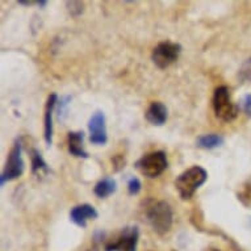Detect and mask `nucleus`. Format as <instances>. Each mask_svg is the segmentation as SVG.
Wrapping results in <instances>:
<instances>
[{
	"label": "nucleus",
	"mask_w": 251,
	"mask_h": 251,
	"mask_svg": "<svg viewBox=\"0 0 251 251\" xmlns=\"http://www.w3.org/2000/svg\"><path fill=\"white\" fill-rule=\"evenodd\" d=\"M208 174L200 166H194L181 173L175 180V187L183 200H188L194 196L199 187L205 183Z\"/></svg>",
	"instance_id": "f257e3e1"
},
{
	"label": "nucleus",
	"mask_w": 251,
	"mask_h": 251,
	"mask_svg": "<svg viewBox=\"0 0 251 251\" xmlns=\"http://www.w3.org/2000/svg\"><path fill=\"white\" fill-rule=\"evenodd\" d=\"M146 217L156 234L163 235L173 225V210L166 201H154L146 210Z\"/></svg>",
	"instance_id": "f03ea898"
},
{
	"label": "nucleus",
	"mask_w": 251,
	"mask_h": 251,
	"mask_svg": "<svg viewBox=\"0 0 251 251\" xmlns=\"http://www.w3.org/2000/svg\"><path fill=\"white\" fill-rule=\"evenodd\" d=\"M214 113L218 119L224 121H231L238 116L239 107L231 103L229 88L226 86L217 87L213 95Z\"/></svg>",
	"instance_id": "7ed1b4c3"
},
{
	"label": "nucleus",
	"mask_w": 251,
	"mask_h": 251,
	"mask_svg": "<svg viewBox=\"0 0 251 251\" xmlns=\"http://www.w3.org/2000/svg\"><path fill=\"white\" fill-rule=\"evenodd\" d=\"M136 166L145 176L156 177L167 169V156L163 151L150 152L142 156Z\"/></svg>",
	"instance_id": "20e7f679"
},
{
	"label": "nucleus",
	"mask_w": 251,
	"mask_h": 251,
	"mask_svg": "<svg viewBox=\"0 0 251 251\" xmlns=\"http://www.w3.org/2000/svg\"><path fill=\"white\" fill-rule=\"evenodd\" d=\"M181 51V46L179 44L171 41H163L154 48L152 50V62L156 67L166 69L176 61Z\"/></svg>",
	"instance_id": "39448f33"
},
{
	"label": "nucleus",
	"mask_w": 251,
	"mask_h": 251,
	"mask_svg": "<svg viewBox=\"0 0 251 251\" xmlns=\"http://www.w3.org/2000/svg\"><path fill=\"white\" fill-rule=\"evenodd\" d=\"M23 173H24V161L21 156V144L17 141L11 149L8 158H7L4 171L1 174V184H4L5 181L20 177Z\"/></svg>",
	"instance_id": "423d86ee"
},
{
	"label": "nucleus",
	"mask_w": 251,
	"mask_h": 251,
	"mask_svg": "<svg viewBox=\"0 0 251 251\" xmlns=\"http://www.w3.org/2000/svg\"><path fill=\"white\" fill-rule=\"evenodd\" d=\"M140 231L137 226L125 227L113 242L107 243L105 251H136Z\"/></svg>",
	"instance_id": "0eeeda50"
},
{
	"label": "nucleus",
	"mask_w": 251,
	"mask_h": 251,
	"mask_svg": "<svg viewBox=\"0 0 251 251\" xmlns=\"http://www.w3.org/2000/svg\"><path fill=\"white\" fill-rule=\"evenodd\" d=\"M88 129H90L91 137L90 140L92 144L104 145L107 142V128H105V116L101 112H96L92 116L88 123Z\"/></svg>",
	"instance_id": "6e6552de"
},
{
	"label": "nucleus",
	"mask_w": 251,
	"mask_h": 251,
	"mask_svg": "<svg viewBox=\"0 0 251 251\" xmlns=\"http://www.w3.org/2000/svg\"><path fill=\"white\" fill-rule=\"evenodd\" d=\"M96 217H98V210L90 204H82V205L75 206L70 213L71 221L82 227H86L87 220H94Z\"/></svg>",
	"instance_id": "1a4fd4ad"
},
{
	"label": "nucleus",
	"mask_w": 251,
	"mask_h": 251,
	"mask_svg": "<svg viewBox=\"0 0 251 251\" xmlns=\"http://www.w3.org/2000/svg\"><path fill=\"white\" fill-rule=\"evenodd\" d=\"M146 120L152 125L161 126L167 120V108L161 101H154L146 111Z\"/></svg>",
	"instance_id": "9d476101"
},
{
	"label": "nucleus",
	"mask_w": 251,
	"mask_h": 251,
	"mask_svg": "<svg viewBox=\"0 0 251 251\" xmlns=\"http://www.w3.org/2000/svg\"><path fill=\"white\" fill-rule=\"evenodd\" d=\"M58 103V98L55 94H51L48 98V101H46L45 105V123H44V126H45V133H44V137H45V141L48 145H51V136H53V124H51V115H53V111L55 105Z\"/></svg>",
	"instance_id": "9b49d317"
},
{
	"label": "nucleus",
	"mask_w": 251,
	"mask_h": 251,
	"mask_svg": "<svg viewBox=\"0 0 251 251\" xmlns=\"http://www.w3.org/2000/svg\"><path fill=\"white\" fill-rule=\"evenodd\" d=\"M83 132H70L69 133V151L79 158H88L87 151L83 149Z\"/></svg>",
	"instance_id": "f8f14e48"
},
{
	"label": "nucleus",
	"mask_w": 251,
	"mask_h": 251,
	"mask_svg": "<svg viewBox=\"0 0 251 251\" xmlns=\"http://www.w3.org/2000/svg\"><path fill=\"white\" fill-rule=\"evenodd\" d=\"M224 144V137L220 134H204L200 136L196 140V146L200 149H205V150H212L218 146H221Z\"/></svg>",
	"instance_id": "ddd939ff"
},
{
	"label": "nucleus",
	"mask_w": 251,
	"mask_h": 251,
	"mask_svg": "<svg viewBox=\"0 0 251 251\" xmlns=\"http://www.w3.org/2000/svg\"><path fill=\"white\" fill-rule=\"evenodd\" d=\"M116 180L115 179H112V177H104L101 180L95 185V195L98 198L100 199H104V198H108L109 195H112L113 192L116 191Z\"/></svg>",
	"instance_id": "4468645a"
},
{
	"label": "nucleus",
	"mask_w": 251,
	"mask_h": 251,
	"mask_svg": "<svg viewBox=\"0 0 251 251\" xmlns=\"http://www.w3.org/2000/svg\"><path fill=\"white\" fill-rule=\"evenodd\" d=\"M32 173L33 174H41V173H49V167L44 161L41 152L33 149L32 150Z\"/></svg>",
	"instance_id": "2eb2a0df"
},
{
	"label": "nucleus",
	"mask_w": 251,
	"mask_h": 251,
	"mask_svg": "<svg viewBox=\"0 0 251 251\" xmlns=\"http://www.w3.org/2000/svg\"><path fill=\"white\" fill-rule=\"evenodd\" d=\"M239 80L242 83H247L251 82V58L250 59H247L245 63L241 67V70H239Z\"/></svg>",
	"instance_id": "dca6fc26"
},
{
	"label": "nucleus",
	"mask_w": 251,
	"mask_h": 251,
	"mask_svg": "<svg viewBox=\"0 0 251 251\" xmlns=\"http://www.w3.org/2000/svg\"><path fill=\"white\" fill-rule=\"evenodd\" d=\"M67 7L73 16H78L83 12V3L80 1H67Z\"/></svg>",
	"instance_id": "f3484780"
},
{
	"label": "nucleus",
	"mask_w": 251,
	"mask_h": 251,
	"mask_svg": "<svg viewBox=\"0 0 251 251\" xmlns=\"http://www.w3.org/2000/svg\"><path fill=\"white\" fill-rule=\"evenodd\" d=\"M128 191L130 195H137L141 191V181L137 177H132L128 181Z\"/></svg>",
	"instance_id": "a211bd4d"
},
{
	"label": "nucleus",
	"mask_w": 251,
	"mask_h": 251,
	"mask_svg": "<svg viewBox=\"0 0 251 251\" xmlns=\"http://www.w3.org/2000/svg\"><path fill=\"white\" fill-rule=\"evenodd\" d=\"M241 108H242V111L245 112V115L251 117V94L246 95L241 100V103H239Z\"/></svg>",
	"instance_id": "6ab92c4d"
},
{
	"label": "nucleus",
	"mask_w": 251,
	"mask_h": 251,
	"mask_svg": "<svg viewBox=\"0 0 251 251\" xmlns=\"http://www.w3.org/2000/svg\"><path fill=\"white\" fill-rule=\"evenodd\" d=\"M69 100H70V98H69V96H66V98H63V99L59 101V103H61V105H59V108H58V117H59V119H61L62 116L65 115V111H66L67 104H69L67 101H69Z\"/></svg>",
	"instance_id": "aec40b11"
},
{
	"label": "nucleus",
	"mask_w": 251,
	"mask_h": 251,
	"mask_svg": "<svg viewBox=\"0 0 251 251\" xmlns=\"http://www.w3.org/2000/svg\"><path fill=\"white\" fill-rule=\"evenodd\" d=\"M112 162H113V165H115V170H116V171H119L120 169H123L124 165H125V159H124V158L121 155L115 156V158L112 159Z\"/></svg>",
	"instance_id": "412c9836"
},
{
	"label": "nucleus",
	"mask_w": 251,
	"mask_h": 251,
	"mask_svg": "<svg viewBox=\"0 0 251 251\" xmlns=\"http://www.w3.org/2000/svg\"><path fill=\"white\" fill-rule=\"evenodd\" d=\"M208 251H218V250H217V249H209Z\"/></svg>",
	"instance_id": "4be33fe9"
}]
</instances>
